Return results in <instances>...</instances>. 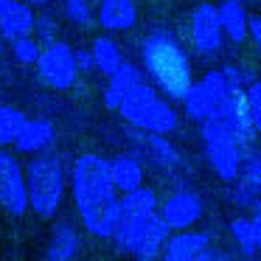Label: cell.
I'll list each match as a JSON object with an SVG mask.
<instances>
[{"mask_svg": "<svg viewBox=\"0 0 261 261\" xmlns=\"http://www.w3.org/2000/svg\"><path fill=\"white\" fill-rule=\"evenodd\" d=\"M118 199L121 197L113 182L110 160L93 152L79 154L73 163V202L90 236H113L115 219H118Z\"/></svg>", "mask_w": 261, "mask_h": 261, "instance_id": "cell-1", "label": "cell"}, {"mask_svg": "<svg viewBox=\"0 0 261 261\" xmlns=\"http://www.w3.org/2000/svg\"><path fill=\"white\" fill-rule=\"evenodd\" d=\"M6 3H9V0H0V9H3V6H6Z\"/></svg>", "mask_w": 261, "mask_h": 261, "instance_id": "cell-35", "label": "cell"}, {"mask_svg": "<svg viewBox=\"0 0 261 261\" xmlns=\"http://www.w3.org/2000/svg\"><path fill=\"white\" fill-rule=\"evenodd\" d=\"M166 239H169V225H166V222L160 219V214L154 211V214L146 219V225H143L141 239H138L132 255H135V258H143V261L158 258V255L163 253V247H166Z\"/></svg>", "mask_w": 261, "mask_h": 261, "instance_id": "cell-16", "label": "cell"}, {"mask_svg": "<svg viewBox=\"0 0 261 261\" xmlns=\"http://www.w3.org/2000/svg\"><path fill=\"white\" fill-rule=\"evenodd\" d=\"M54 138H57V129H54V124L48 118H25L23 129L17 132L12 146L23 154H34L51 146Z\"/></svg>", "mask_w": 261, "mask_h": 261, "instance_id": "cell-15", "label": "cell"}, {"mask_svg": "<svg viewBox=\"0 0 261 261\" xmlns=\"http://www.w3.org/2000/svg\"><path fill=\"white\" fill-rule=\"evenodd\" d=\"M160 219L169 225V230H186L202 219V199L194 191H174L160 205Z\"/></svg>", "mask_w": 261, "mask_h": 261, "instance_id": "cell-11", "label": "cell"}, {"mask_svg": "<svg viewBox=\"0 0 261 261\" xmlns=\"http://www.w3.org/2000/svg\"><path fill=\"white\" fill-rule=\"evenodd\" d=\"M149 149H152V154L160 160V163H166V166L180 163V154H177V149L171 146V143L166 141V135H160V132H149Z\"/></svg>", "mask_w": 261, "mask_h": 261, "instance_id": "cell-27", "label": "cell"}, {"mask_svg": "<svg viewBox=\"0 0 261 261\" xmlns=\"http://www.w3.org/2000/svg\"><path fill=\"white\" fill-rule=\"evenodd\" d=\"M230 236H233V242L239 244L242 255H255L258 253L255 227H253V219H250V216H236V219L230 222Z\"/></svg>", "mask_w": 261, "mask_h": 261, "instance_id": "cell-24", "label": "cell"}, {"mask_svg": "<svg viewBox=\"0 0 261 261\" xmlns=\"http://www.w3.org/2000/svg\"><path fill=\"white\" fill-rule=\"evenodd\" d=\"M208 244H211V233L186 227V230H177L174 236L166 239V247L160 255H163L166 261H197L199 253H202Z\"/></svg>", "mask_w": 261, "mask_h": 261, "instance_id": "cell-12", "label": "cell"}, {"mask_svg": "<svg viewBox=\"0 0 261 261\" xmlns=\"http://www.w3.org/2000/svg\"><path fill=\"white\" fill-rule=\"evenodd\" d=\"M0 208L12 216H23L29 211L25 194V171L12 152L0 146Z\"/></svg>", "mask_w": 261, "mask_h": 261, "instance_id": "cell-9", "label": "cell"}, {"mask_svg": "<svg viewBox=\"0 0 261 261\" xmlns=\"http://www.w3.org/2000/svg\"><path fill=\"white\" fill-rule=\"evenodd\" d=\"M25 3H31V6H48V3H54V0H25Z\"/></svg>", "mask_w": 261, "mask_h": 261, "instance_id": "cell-34", "label": "cell"}, {"mask_svg": "<svg viewBox=\"0 0 261 261\" xmlns=\"http://www.w3.org/2000/svg\"><path fill=\"white\" fill-rule=\"evenodd\" d=\"M34 12L31 3L25 0H9L6 6L0 9V37L3 40H17L23 34L34 31Z\"/></svg>", "mask_w": 261, "mask_h": 261, "instance_id": "cell-14", "label": "cell"}, {"mask_svg": "<svg viewBox=\"0 0 261 261\" xmlns=\"http://www.w3.org/2000/svg\"><path fill=\"white\" fill-rule=\"evenodd\" d=\"M25 115L23 110L12 107V104H0V146H12L17 132L23 129Z\"/></svg>", "mask_w": 261, "mask_h": 261, "instance_id": "cell-23", "label": "cell"}, {"mask_svg": "<svg viewBox=\"0 0 261 261\" xmlns=\"http://www.w3.org/2000/svg\"><path fill=\"white\" fill-rule=\"evenodd\" d=\"M65 17H68V23H73L76 29H90V25L96 23L90 0H65Z\"/></svg>", "mask_w": 261, "mask_h": 261, "instance_id": "cell-25", "label": "cell"}, {"mask_svg": "<svg viewBox=\"0 0 261 261\" xmlns=\"http://www.w3.org/2000/svg\"><path fill=\"white\" fill-rule=\"evenodd\" d=\"M96 23L101 25L104 31H113V34L129 31L132 25L138 23L135 0H98Z\"/></svg>", "mask_w": 261, "mask_h": 261, "instance_id": "cell-13", "label": "cell"}, {"mask_svg": "<svg viewBox=\"0 0 261 261\" xmlns=\"http://www.w3.org/2000/svg\"><path fill=\"white\" fill-rule=\"evenodd\" d=\"M90 54H93V65H96L104 76H110L121 62H124V51H121V45L113 37H96Z\"/></svg>", "mask_w": 261, "mask_h": 261, "instance_id": "cell-21", "label": "cell"}, {"mask_svg": "<svg viewBox=\"0 0 261 261\" xmlns=\"http://www.w3.org/2000/svg\"><path fill=\"white\" fill-rule=\"evenodd\" d=\"M141 59L146 68L152 85L171 101H182L186 90L191 87V62L182 45L169 34V31H152L143 40Z\"/></svg>", "mask_w": 261, "mask_h": 261, "instance_id": "cell-2", "label": "cell"}, {"mask_svg": "<svg viewBox=\"0 0 261 261\" xmlns=\"http://www.w3.org/2000/svg\"><path fill=\"white\" fill-rule=\"evenodd\" d=\"M107 79H110V85H107V90H104V104H107L110 110H115V107H118V101H121V93H124L126 87H132L135 82H141L143 73L132 62H126V59H124V62H121L118 68L107 76Z\"/></svg>", "mask_w": 261, "mask_h": 261, "instance_id": "cell-20", "label": "cell"}, {"mask_svg": "<svg viewBox=\"0 0 261 261\" xmlns=\"http://www.w3.org/2000/svg\"><path fill=\"white\" fill-rule=\"evenodd\" d=\"M250 208H253V216H250V219H253V227H255V244H258V250H261V199H255Z\"/></svg>", "mask_w": 261, "mask_h": 261, "instance_id": "cell-32", "label": "cell"}, {"mask_svg": "<svg viewBox=\"0 0 261 261\" xmlns=\"http://www.w3.org/2000/svg\"><path fill=\"white\" fill-rule=\"evenodd\" d=\"M73 57H76V65H79V70H87L93 65V54L87 51V48H79V51H73Z\"/></svg>", "mask_w": 261, "mask_h": 261, "instance_id": "cell-33", "label": "cell"}, {"mask_svg": "<svg viewBox=\"0 0 261 261\" xmlns=\"http://www.w3.org/2000/svg\"><path fill=\"white\" fill-rule=\"evenodd\" d=\"M202 143H205V154H208V163L214 166L216 177L225 182L239 180V171H242V152H239V143L219 121L211 115L202 121Z\"/></svg>", "mask_w": 261, "mask_h": 261, "instance_id": "cell-7", "label": "cell"}, {"mask_svg": "<svg viewBox=\"0 0 261 261\" xmlns=\"http://www.w3.org/2000/svg\"><path fill=\"white\" fill-rule=\"evenodd\" d=\"M219 20H222V31L230 42L242 45L247 40V12H244L242 0H222L219 6Z\"/></svg>", "mask_w": 261, "mask_h": 261, "instance_id": "cell-18", "label": "cell"}, {"mask_svg": "<svg viewBox=\"0 0 261 261\" xmlns=\"http://www.w3.org/2000/svg\"><path fill=\"white\" fill-rule=\"evenodd\" d=\"M25 194H29V208L40 219H48L59 211L65 194V171L54 154H37L25 166Z\"/></svg>", "mask_w": 261, "mask_h": 261, "instance_id": "cell-4", "label": "cell"}, {"mask_svg": "<svg viewBox=\"0 0 261 261\" xmlns=\"http://www.w3.org/2000/svg\"><path fill=\"white\" fill-rule=\"evenodd\" d=\"M158 211V197L152 188L138 186L132 191H124L118 199V219L113 227V244L118 253H132L141 239V230L146 225V219Z\"/></svg>", "mask_w": 261, "mask_h": 261, "instance_id": "cell-6", "label": "cell"}, {"mask_svg": "<svg viewBox=\"0 0 261 261\" xmlns=\"http://www.w3.org/2000/svg\"><path fill=\"white\" fill-rule=\"evenodd\" d=\"M110 171H113V182L121 194L132 191V188L143 186V166L132 154H118L110 160Z\"/></svg>", "mask_w": 261, "mask_h": 261, "instance_id": "cell-19", "label": "cell"}, {"mask_svg": "<svg viewBox=\"0 0 261 261\" xmlns=\"http://www.w3.org/2000/svg\"><path fill=\"white\" fill-rule=\"evenodd\" d=\"M222 79H225V90H222L219 104L214 107V118L236 138L242 149H247L255 138V129L250 124L247 113V96H244V76L236 68H222Z\"/></svg>", "mask_w": 261, "mask_h": 261, "instance_id": "cell-5", "label": "cell"}, {"mask_svg": "<svg viewBox=\"0 0 261 261\" xmlns=\"http://www.w3.org/2000/svg\"><path fill=\"white\" fill-rule=\"evenodd\" d=\"M118 110L129 124L141 126L146 132H160V135H171L180 124L177 118V110L166 101L163 96L158 93V87L149 85L146 79L135 82L132 87H126L121 93V101H118Z\"/></svg>", "mask_w": 261, "mask_h": 261, "instance_id": "cell-3", "label": "cell"}, {"mask_svg": "<svg viewBox=\"0 0 261 261\" xmlns=\"http://www.w3.org/2000/svg\"><path fill=\"white\" fill-rule=\"evenodd\" d=\"M239 177H244V182H247L253 191H261V154L250 152L247 158L242 160V171H239Z\"/></svg>", "mask_w": 261, "mask_h": 261, "instance_id": "cell-29", "label": "cell"}, {"mask_svg": "<svg viewBox=\"0 0 261 261\" xmlns=\"http://www.w3.org/2000/svg\"><path fill=\"white\" fill-rule=\"evenodd\" d=\"M247 34H250V40H253L255 51H258V57H261V17L258 14L247 20Z\"/></svg>", "mask_w": 261, "mask_h": 261, "instance_id": "cell-31", "label": "cell"}, {"mask_svg": "<svg viewBox=\"0 0 261 261\" xmlns=\"http://www.w3.org/2000/svg\"><path fill=\"white\" fill-rule=\"evenodd\" d=\"M40 51H42L40 40H34L31 34H23V37H17V40H12V57L17 65H34L37 57H40Z\"/></svg>", "mask_w": 261, "mask_h": 261, "instance_id": "cell-26", "label": "cell"}, {"mask_svg": "<svg viewBox=\"0 0 261 261\" xmlns=\"http://www.w3.org/2000/svg\"><path fill=\"white\" fill-rule=\"evenodd\" d=\"M82 250V242H79V233L70 222H59L51 233V244L45 250V258L48 261H70L76 258Z\"/></svg>", "mask_w": 261, "mask_h": 261, "instance_id": "cell-17", "label": "cell"}, {"mask_svg": "<svg viewBox=\"0 0 261 261\" xmlns=\"http://www.w3.org/2000/svg\"><path fill=\"white\" fill-rule=\"evenodd\" d=\"M222 40H225V31H222V20H219V6L199 3L191 14V42L197 48V54H202V57L219 54Z\"/></svg>", "mask_w": 261, "mask_h": 261, "instance_id": "cell-10", "label": "cell"}, {"mask_svg": "<svg viewBox=\"0 0 261 261\" xmlns=\"http://www.w3.org/2000/svg\"><path fill=\"white\" fill-rule=\"evenodd\" d=\"M34 31H37V37H40L42 42H51V40H57L59 25H57V20H54L51 14H40V17L34 20Z\"/></svg>", "mask_w": 261, "mask_h": 261, "instance_id": "cell-30", "label": "cell"}, {"mask_svg": "<svg viewBox=\"0 0 261 261\" xmlns=\"http://www.w3.org/2000/svg\"><path fill=\"white\" fill-rule=\"evenodd\" d=\"M247 96V113H250V124H253L255 135H261V79H253L250 87L244 90Z\"/></svg>", "mask_w": 261, "mask_h": 261, "instance_id": "cell-28", "label": "cell"}, {"mask_svg": "<svg viewBox=\"0 0 261 261\" xmlns=\"http://www.w3.org/2000/svg\"><path fill=\"white\" fill-rule=\"evenodd\" d=\"M182 107H186L188 118L197 121V124H202L205 118L214 115V101H211V96H208L202 82H191V87H188L186 96H182Z\"/></svg>", "mask_w": 261, "mask_h": 261, "instance_id": "cell-22", "label": "cell"}, {"mask_svg": "<svg viewBox=\"0 0 261 261\" xmlns=\"http://www.w3.org/2000/svg\"><path fill=\"white\" fill-rule=\"evenodd\" d=\"M34 65H37V73H40V82L51 90H68V87H73L76 76H79L73 48L62 40L45 42V48L40 51Z\"/></svg>", "mask_w": 261, "mask_h": 261, "instance_id": "cell-8", "label": "cell"}, {"mask_svg": "<svg viewBox=\"0 0 261 261\" xmlns=\"http://www.w3.org/2000/svg\"><path fill=\"white\" fill-rule=\"evenodd\" d=\"M0 54H3V37H0Z\"/></svg>", "mask_w": 261, "mask_h": 261, "instance_id": "cell-36", "label": "cell"}]
</instances>
